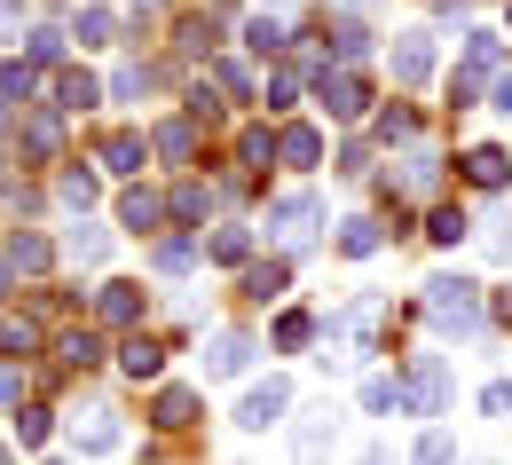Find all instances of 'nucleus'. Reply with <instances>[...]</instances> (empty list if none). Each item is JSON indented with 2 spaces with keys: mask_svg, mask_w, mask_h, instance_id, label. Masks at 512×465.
I'll list each match as a JSON object with an SVG mask.
<instances>
[{
  "mask_svg": "<svg viewBox=\"0 0 512 465\" xmlns=\"http://www.w3.org/2000/svg\"><path fill=\"white\" fill-rule=\"evenodd\" d=\"M418 308H426V324H434L442 339H473V332H481V316H489V300H481L473 276H434Z\"/></svg>",
  "mask_w": 512,
  "mask_h": 465,
  "instance_id": "obj_1",
  "label": "nucleus"
},
{
  "mask_svg": "<svg viewBox=\"0 0 512 465\" xmlns=\"http://www.w3.org/2000/svg\"><path fill=\"white\" fill-rule=\"evenodd\" d=\"M339 434H347V410H339V402H316V410H300V426H292V465H331Z\"/></svg>",
  "mask_w": 512,
  "mask_h": 465,
  "instance_id": "obj_2",
  "label": "nucleus"
},
{
  "mask_svg": "<svg viewBox=\"0 0 512 465\" xmlns=\"http://www.w3.org/2000/svg\"><path fill=\"white\" fill-rule=\"evenodd\" d=\"M402 410H410V418H442V410H449V363H442V355H410Z\"/></svg>",
  "mask_w": 512,
  "mask_h": 465,
  "instance_id": "obj_3",
  "label": "nucleus"
},
{
  "mask_svg": "<svg viewBox=\"0 0 512 465\" xmlns=\"http://www.w3.org/2000/svg\"><path fill=\"white\" fill-rule=\"evenodd\" d=\"M316 221H323L316 190H292V198L268 205V237H276V245H292V253H308V245H316Z\"/></svg>",
  "mask_w": 512,
  "mask_h": 465,
  "instance_id": "obj_4",
  "label": "nucleus"
},
{
  "mask_svg": "<svg viewBox=\"0 0 512 465\" xmlns=\"http://www.w3.org/2000/svg\"><path fill=\"white\" fill-rule=\"evenodd\" d=\"M497 56H505V40H497V32H465V64L449 71V103H457V111L481 95V79L497 71Z\"/></svg>",
  "mask_w": 512,
  "mask_h": 465,
  "instance_id": "obj_5",
  "label": "nucleus"
},
{
  "mask_svg": "<svg viewBox=\"0 0 512 465\" xmlns=\"http://www.w3.org/2000/svg\"><path fill=\"white\" fill-rule=\"evenodd\" d=\"M316 95H323V111H331V119H363V103H371V87H363V71H331L323 64L316 71Z\"/></svg>",
  "mask_w": 512,
  "mask_h": 465,
  "instance_id": "obj_6",
  "label": "nucleus"
},
{
  "mask_svg": "<svg viewBox=\"0 0 512 465\" xmlns=\"http://www.w3.org/2000/svg\"><path fill=\"white\" fill-rule=\"evenodd\" d=\"M284 410H292V387H284V379H260L253 395L237 402V426H245V434H268V426H284Z\"/></svg>",
  "mask_w": 512,
  "mask_h": 465,
  "instance_id": "obj_7",
  "label": "nucleus"
},
{
  "mask_svg": "<svg viewBox=\"0 0 512 465\" xmlns=\"http://www.w3.org/2000/svg\"><path fill=\"white\" fill-rule=\"evenodd\" d=\"M394 79L402 87H426L434 79V32H394Z\"/></svg>",
  "mask_w": 512,
  "mask_h": 465,
  "instance_id": "obj_8",
  "label": "nucleus"
},
{
  "mask_svg": "<svg viewBox=\"0 0 512 465\" xmlns=\"http://www.w3.org/2000/svg\"><path fill=\"white\" fill-rule=\"evenodd\" d=\"M253 355H260L253 332H213V339H205V379H237Z\"/></svg>",
  "mask_w": 512,
  "mask_h": 465,
  "instance_id": "obj_9",
  "label": "nucleus"
},
{
  "mask_svg": "<svg viewBox=\"0 0 512 465\" xmlns=\"http://www.w3.org/2000/svg\"><path fill=\"white\" fill-rule=\"evenodd\" d=\"M71 434H79V450H87V458H111V450L127 442V434H119V410H103V402H95V410H79V426H71Z\"/></svg>",
  "mask_w": 512,
  "mask_h": 465,
  "instance_id": "obj_10",
  "label": "nucleus"
},
{
  "mask_svg": "<svg viewBox=\"0 0 512 465\" xmlns=\"http://www.w3.org/2000/svg\"><path fill=\"white\" fill-rule=\"evenodd\" d=\"M0 261L16 268V276H48V268H56V245H48V237H40V229H16V237H8V253H0Z\"/></svg>",
  "mask_w": 512,
  "mask_h": 465,
  "instance_id": "obj_11",
  "label": "nucleus"
},
{
  "mask_svg": "<svg viewBox=\"0 0 512 465\" xmlns=\"http://www.w3.org/2000/svg\"><path fill=\"white\" fill-rule=\"evenodd\" d=\"M465 182H473V190H505V182H512V158L497 150V142H473V150H465Z\"/></svg>",
  "mask_w": 512,
  "mask_h": 465,
  "instance_id": "obj_12",
  "label": "nucleus"
},
{
  "mask_svg": "<svg viewBox=\"0 0 512 465\" xmlns=\"http://www.w3.org/2000/svg\"><path fill=\"white\" fill-rule=\"evenodd\" d=\"M142 300H150V292L119 276V284H103V292H95V316H103V324H142Z\"/></svg>",
  "mask_w": 512,
  "mask_h": 465,
  "instance_id": "obj_13",
  "label": "nucleus"
},
{
  "mask_svg": "<svg viewBox=\"0 0 512 465\" xmlns=\"http://www.w3.org/2000/svg\"><path fill=\"white\" fill-rule=\"evenodd\" d=\"M150 426H166V434L197 426V387H166V395L150 402Z\"/></svg>",
  "mask_w": 512,
  "mask_h": 465,
  "instance_id": "obj_14",
  "label": "nucleus"
},
{
  "mask_svg": "<svg viewBox=\"0 0 512 465\" xmlns=\"http://www.w3.org/2000/svg\"><path fill=\"white\" fill-rule=\"evenodd\" d=\"M276 158H284L292 174H308V166L323 158V134L316 127H284V134H276Z\"/></svg>",
  "mask_w": 512,
  "mask_h": 465,
  "instance_id": "obj_15",
  "label": "nucleus"
},
{
  "mask_svg": "<svg viewBox=\"0 0 512 465\" xmlns=\"http://www.w3.org/2000/svg\"><path fill=\"white\" fill-rule=\"evenodd\" d=\"M119 371H127V379H158V371H166V347L150 332H134L127 347H119Z\"/></svg>",
  "mask_w": 512,
  "mask_h": 465,
  "instance_id": "obj_16",
  "label": "nucleus"
},
{
  "mask_svg": "<svg viewBox=\"0 0 512 465\" xmlns=\"http://www.w3.org/2000/svg\"><path fill=\"white\" fill-rule=\"evenodd\" d=\"M379 245H386V229L371 221V213H355V221H339V253H347V261H371Z\"/></svg>",
  "mask_w": 512,
  "mask_h": 465,
  "instance_id": "obj_17",
  "label": "nucleus"
},
{
  "mask_svg": "<svg viewBox=\"0 0 512 465\" xmlns=\"http://www.w3.org/2000/svg\"><path fill=\"white\" fill-rule=\"evenodd\" d=\"M103 103V87H95V71H79L71 64L64 79H56V111H95Z\"/></svg>",
  "mask_w": 512,
  "mask_h": 465,
  "instance_id": "obj_18",
  "label": "nucleus"
},
{
  "mask_svg": "<svg viewBox=\"0 0 512 465\" xmlns=\"http://www.w3.org/2000/svg\"><path fill=\"white\" fill-rule=\"evenodd\" d=\"M142 158H150V142H142V134H103V166H111V174H142Z\"/></svg>",
  "mask_w": 512,
  "mask_h": 465,
  "instance_id": "obj_19",
  "label": "nucleus"
},
{
  "mask_svg": "<svg viewBox=\"0 0 512 465\" xmlns=\"http://www.w3.org/2000/svg\"><path fill=\"white\" fill-rule=\"evenodd\" d=\"M284 284H292V261H253L245 268V292H253V300H284Z\"/></svg>",
  "mask_w": 512,
  "mask_h": 465,
  "instance_id": "obj_20",
  "label": "nucleus"
},
{
  "mask_svg": "<svg viewBox=\"0 0 512 465\" xmlns=\"http://www.w3.org/2000/svg\"><path fill=\"white\" fill-rule=\"evenodd\" d=\"M119 221H127L134 237H142V229H158V221H166V205L150 198V190H127V198H119Z\"/></svg>",
  "mask_w": 512,
  "mask_h": 465,
  "instance_id": "obj_21",
  "label": "nucleus"
},
{
  "mask_svg": "<svg viewBox=\"0 0 512 465\" xmlns=\"http://www.w3.org/2000/svg\"><path fill=\"white\" fill-rule=\"evenodd\" d=\"M410 465H457V434H449V426H426L418 450H410Z\"/></svg>",
  "mask_w": 512,
  "mask_h": 465,
  "instance_id": "obj_22",
  "label": "nucleus"
},
{
  "mask_svg": "<svg viewBox=\"0 0 512 465\" xmlns=\"http://www.w3.org/2000/svg\"><path fill=\"white\" fill-rule=\"evenodd\" d=\"M245 48H253V56H284V48H292V32H284L276 16H253V24H245Z\"/></svg>",
  "mask_w": 512,
  "mask_h": 465,
  "instance_id": "obj_23",
  "label": "nucleus"
},
{
  "mask_svg": "<svg viewBox=\"0 0 512 465\" xmlns=\"http://www.w3.org/2000/svg\"><path fill=\"white\" fill-rule=\"evenodd\" d=\"M56 355H64L71 371H95V363H103V339H95V332H64V339H56Z\"/></svg>",
  "mask_w": 512,
  "mask_h": 465,
  "instance_id": "obj_24",
  "label": "nucleus"
},
{
  "mask_svg": "<svg viewBox=\"0 0 512 465\" xmlns=\"http://www.w3.org/2000/svg\"><path fill=\"white\" fill-rule=\"evenodd\" d=\"M434 174H442V158H434V150H410V158H402V190H410V198H426V190H434Z\"/></svg>",
  "mask_w": 512,
  "mask_h": 465,
  "instance_id": "obj_25",
  "label": "nucleus"
},
{
  "mask_svg": "<svg viewBox=\"0 0 512 465\" xmlns=\"http://www.w3.org/2000/svg\"><path fill=\"white\" fill-rule=\"evenodd\" d=\"M111 32H119V24H111V8H79V24H71V40H79V48H103Z\"/></svg>",
  "mask_w": 512,
  "mask_h": 465,
  "instance_id": "obj_26",
  "label": "nucleus"
},
{
  "mask_svg": "<svg viewBox=\"0 0 512 465\" xmlns=\"http://www.w3.org/2000/svg\"><path fill=\"white\" fill-rule=\"evenodd\" d=\"M205 253H213V261H229V268H245L253 237H245V229H213V237H205Z\"/></svg>",
  "mask_w": 512,
  "mask_h": 465,
  "instance_id": "obj_27",
  "label": "nucleus"
},
{
  "mask_svg": "<svg viewBox=\"0 0 512 465\" xmlns=\"http://www.w3.org/2000/svg\"><path fill=\"white\" fill-rule=\"evenodd\" d=\"M213 87H221V95H237V103H253V79H245L237 56H213Z\"/></svg>",
  "mask_w": 512,
  "mask_h": 465,
  "instance_id": "obj_28",
  "label": "nucleus"
},
{
  "mask_svg": "<svg viewBox=\"0 0 512 465\" xmlns=\"http://www.w3.org/2000/svg\"><path fill=\"white\" fill-rule=\"evenodd\" d=\"M465 229H473V221H465L457 205H434V221H426V237H434V245H465Z\"/></svg>",
  "mask_w": 512,
  "mask_h": 465,
  "instance_id": "obj_29",
  "label": "nucleus"
},
{
  "mask_svg": "<svg viewBox=\"0 0 512 465\" xmlns=\"http://www.w3.org/2000/svg\"><path fill=\"white\" fill-rule=\"evenodd\" d=\"M0 347H8V355H32V347H40V324H32V316H0Z\"/></svg>",
  "mask_w": 512,
  "mask_h": 465,
  "instance_id": "obj_30",
  "label": "nucleus"
},
{
  "mask_svg": "<svg viewBox=\"0 0 512 465\" xmlns=\"http://www.w3.org/2000/svg\"><path fill=\"white\" fill-rule=\"evenodd\" d=\"M190 150H197V127H190V119H174V127H158V158H174V166H182Z\"/></svg>",
  "mask_w": 512,
  "mask_h": 465,
  "instance_id": "obj_31",
  "label": "nucleus"
},
{
  "mask_svg": "<svg viewBox=\"0 0 512 465\" xmlns=\"http://www.w3.org/2000/svg\"><path fill=\"white\" fill-rule=\"evenodd\" d=\"M103 253H111V229L79 221V229H71V261H103Z\"/></svg>",
  "mask_w": 512,
  "mask_h": 465,
  "instance_id": "obj_32",
  "label": "nucleus"
},
{
  "mask_svg": "<svg viewBox=\"0 0 512 465\" xmlns=\"http://www.w3.org/2000/svg\"><path fill=\"white\" fill-rule=\"evenodd\" d=\"M166 213H174V221H205V213H213V198H205V182H182Z\"/></svg>",
  "mask_w": 512,
  "mask_h": 465,
  "instance_id": "obj_33",
  "label": "nucleus"
},
{
  "mask_svg": "<svg viewBox=\"0 0 512 465\" xmlns=\"http://www.w3.org/2000/svg\"><path fill=\"white\" fill-rule=\"evenodd\" d=\"M363 410H371V418L402 410V379H363Z\"/></svg>",
  "mask_w": 512,
  "mask_h": 465,
  "instance_id": "obj_34",
  "label": "nucleus"
},
{
  "mask_svg": "<svg viewBox=\"0 0 512 465\" xmlns=\"http://www.w3.org/2000/svg\"><path fill=\"white\" fill-rule=\"evenodd\" d=\"M32 87H40V71H32V64H0V103H24Z\"/></svg>",
  "mask_w": 512,
  "mask_h": 465,
  "instance_id": "obj_35",
  "label": "nucleus"
},
{
  "mask_svg": "<svg viewBox=\"0 0 512 465\" xmlns=\"http://www.w3.org/2000/svg\"><path fill=\"white\" fill-rule=\"evenodd\" d=\"M308 339H316V316H300V308H292V316H276V347H284V355H292V347H308Z\"/></svg>",
  "mask_w": 512,
  "mask_h": 465,
  "instance_id": "obj_36",
  "label": "nucleus"
},
{
  "mask_svg": "<svg viewBox=\"0 0 512 465\" xmlns=\"http://www.w3.org/2000/svg\"><path fill=\"white\" fill-rule=\"evenodd\" d=\"M150 261L166 268V276H182V268L197 261V245H190V237H158V253H150Z\"/></svg>",
  "mask_w": 512,
  "mask_h": 465,
  "instance_id": "obj_37",
  "label": "nucleus"
},
{
  "mask_svg": "<svg viewBox=\"0 0 512 465\" xmlns=\"http://www.w3.org/2000/svg\"><path fill=\"white\" fill-rule=\"evenodd\" d=\"M16 442H24V450H40V442H48V410H40V402H24V410H16Z\"/></svg>",
  "mask_w": 512,
  "mask_h": 465,
  "instance_id": "obj_38",
  "label": "nucleus"
},
{
  "mask_svg": "<svg viewBox=\"0 0 512 465\" xmlns=\"http://www.w3.org/2000/svg\"><path fill=\"white\" fill-rule=\"evenodd\" d=\"M56 142H64L56 119H32V127H24V150H32V158H56Z\"/></svg>",
  "mask_w": 512,
  "mask_h": 465,
  "instance_id": "obj_39",
  "label": "nucleus"
},
{
  "mask_svg": "<svg viewBox=\"0 0 512 465\" xmlns=\"http://www.w3.org/2000/svg\"><path fill=\"white\" fill-rule=\"evenodd\" d=\"M56 198H64L71 213H87V205H95V174H64V182H56Z\"/></svg>",
  "mask_w": 512,
  "mask_h": 465,
  "instance_id": "obj_40",
  "label": "nucleus"
},
{
  "mask_svg": "<svg viewBox=\"0 0 512 465\" xmlns=\"http://www.w3.org/2000/svg\"><path fill=\"white\" fill-rule=\"evenodd\" d=\"M331 48H339V56H363V48H371V32H363L355 16H339V24H331Z\"/></svg>",
  "mask_w": 512,
  "mask_h": 465,
  "instance_id": "obj_41",
  "label": "nucleus"
},
{
  "mask_svg": "<svg viewBox=\"0 0 512 465\" xmlns=\"http://www.w3.org/2000/svg\"><path fill=\"white\" fill-rule=\"evenodd\" d=\"M292 95H300V79H292V71H268V87H260V103H268V111H284Z\"/></svg>",
  "mask_w": 512,
  "mask_h": 465,
  "instance_id": "obj_42",
  "label": "nucleus"
},
{
  "mask_svg": "<svg viewBox=\"0 0 512 465\" xmlns=\"http://www.w3.org/2000/svg\"><path fill=\"white\" fill-rule=\"evenodd\" d=\"M64 40L71 32H48V24H40V32H32V64H64Z\"/></svg>",
  "mask_w": 512,
  "mask_h": 465,
  "instance_id": "obj_43",
  "label": "nucleus"
},
{
  "mask_svg": "<svg viewBox=\"0 0 512 465\" xmlns=\"http://www.w3.org/2000/svg\"><path fill=\"white\" fill-rule=\"evenodd\" d=\"M379 142H418V119H410V111H386V119H379Z\"/></svg>",
  "mask_w": 512,
  "mask_h": 465,
  "instance_id": "obj_44",
  "label": "nucleus"
},
{
  "mask_svg": "<svg viewBox=\"0 0 512 465\" xmlns=\"http://www.w3.org/2000/svg\"><path fill=\"white\" fill-rule=\"evenodd\" d=\"M481 410H489V418H512V379H489V387H481Z\"/></svg>",
  "mask_w": 512,
  "mask_h": 465,
  "instance_id": "obj_45",
  "label": "nucleus"
},
{
  "mask_svg": "<svg viewBox=\"0 0 512 465\" xmlns=\"http://www.w3.org/2000/svg\"><path fill=\"white\" fill-rule=\"evenodd\" d=\"M142 87H150V71H111V95H119V103H134V95H142Z\"/></svg>",
  "mask_w": 512,
  "mask_h": 465,
  "instance_id": "obj_46",
  "label": "nucleus"
},
{
  "mask_svg": "<svg viewBox=\"0 0 512 465\" xmlns=\"http://www.w3.org/2000/svg\"><path fill=\"white\" fill-rule=\"evenodd\" d=\"M237 158H245V166H268V158H276V142H268V134H245V142H237Z\"/></svg>",
  "mask_w": 512,
  "mask_h": 465,
  "instance_id": "obj_47",
  "label": "nucleus"
},
{
  "mask_svg": "<svg viewBox=\"0 0 512 465\" xmlns=\"http://www.w3.org/2000/svg\"><path fill=\"white\" fill-rule=\"evenodd\" d=\"M24 402V371H0V410H16Z\"/></svg>",
  "mask_w": 512,
  "mask_h": 465,
  "instance_id": "obj_48",
  "label": "nucleus"
},
{
  "mask_svg": "<svg viewBox=\"0 0 512 465\" xmlns=\"http://www.w3.org/2000/svg\"><path fill=\"white\" fill-rule=\"evenodd\" d=\"M363 465H394V450H386V442H371V450H363Z\"/></svg>",
  "mask_w": 512,
  "mask_h": 465,
  "instance_id": "obj_49",
  "label": "nucleus"
},
{
  "mask_svg": "<svg viewBox=\"0 0 512 465\" xmlns=\"http://www.w3.org/2000/svg\"><path fill=\"white\" fill-rule=\"evenodd\" d=\"M497 111H512V71H505V79H497Z\"/></svg>",
  "mask_w": 512,
  "mask_h": 465,
  "instance_id": "obj_50",
  "label": "nucleus"
},
{
  "mask_svg": "<svg viewBox=\"0 0 512 465\" xmlns=\"http://www.w3.org/2000/svg\"><path fill=\"white\" fill-rule=\"evenodd\" d=\"M497 316H505V324H512V292H497Z\"/></svg>",
  "mask_w": 512,
  "mask_h": 465,
  "instance_id": "obj_51",
  "label": "nucleus"
},
{
  "mask_svg": "<svg viewBox=\"0 0 512 465\" xmlns=\"http://www.w3.org/2000/svg\"><path fill=\"white\" fill-rule=\"evenodd\" d=\"M8 276H16V268H8V261H0V292H8Z\"/></svg>",
  "mask_w": 512,
  "mask_h": 465,
  "instance_id": "obj_52",
  "label": "nucleus"
},
{
  "mask_svg": "<svg viewBox=\"0 0 512 465\" xmlns=\"http://www.w3.org/2000/svg\"><path fill=\"white\" fill-rule=\"evenodd\" d=\"M347 8H379V0H347Z\"/></svg>",
  "mask_w": 512,
  "mask_h": 465,
  "instance_id": "obj_53",
  "label": "nucleus"
},
{
  "mask_svg": "<svg viewBox=\"0 0 512 465\" xmlns=\"http://www.w3.org/2000/svg\"><path fill=\"white\" fill-rule=\"evenodd\" d=\"M0 134H8V103H0Z\"/></svg>",
  "mask_w": 512,
  "mask_h": 465,
  "instance_id": "obj_54",
  "label": "nucleus"
},
{
  "mask_svg": "<svg viewBox=\"0 0 512 465\" xmlns=\"http://www.w3.org/2000/svg\"><path fill=\"white\" fill-rule=\"evenodd\" d=\"M268 8H284V0H268Z\"/></svg>",
  "mask_w": 512,
  "mask_h": 465,
  "instance_id": "obj_55",
  "label": "nucleus"
},
{
  "mask_svg": "<svg viewBox=\"0 0 512 465\" xmlns=\"http://www.w3.org/2000/svg\"><path fill=\"white\" fill-rule=\"evenodd\" d=\"M0 465H8V450H0Z\"/></svg>",
  "mask_w": 512,
  "mask_h": 465,
  "instance_id": "obj_56",
  "label": "nucleus"
},
{
  "mask_svg": "<svg viewBox=\"0 0 512 465\" xmlns=\"http://www.w3.org/2000/svg\"><path fill=\"white\" fill-rule=\"evenodd\" d=\"M457 465H465V458H457Z\"/></svg>",
  "mask_w": 512,
  "mask_h": 465,
  "instance_id": "obj_57",
  "label": "nucleus"
}]
</instances>
